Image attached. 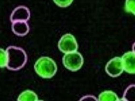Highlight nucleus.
I'll return each mask as SVG.
<instances>
[{
  "label": "nucleus",
  "mask_w": 135,
  "mask_h": 101,
  "mask_svg": "<svg viewBox=\"0 0 135 101\" xmlns=\"http://www.w3.org/2000/svg\"><path fill=\"white\" fill-rule=\"evenodd\" d=\"M123 70L122 59L119 57H115L111 59L105 67L106 73L112 77H117L120 76Z\"/></svg>",
  "instance_id": "obj_5"
},
{
  "label": "nucleus",
  "mask_w": 135,
  "mask_h": 101,
  "mask_svg": "<svg viewBox=\"0 0 135 101\" xmlns=\"http://www.w3.org/2000/svg\"><path fill=\"white\" fill-rule=\"evenodd\" d=\"M34 68L37 74L44 79L53 77L57 71V66L55 61L49 57H42L38 59Z\"/></svg>",
  "instance_id": "obj_2"
},
{
  "label": "nucleus",
  "mask_w": 135,
  "mask_h": 101,
  "mask_svg": "<svg viewBox=\"0 0 135 101\" xmlns=\"http://www.w3.org/2000/svg\"><path fill=\"white\" fill-rule=\"evenodd\" d=\"M7 62L6 67L10 70L17 71L22 69L27 64V55L20 47H8L6 49Z\"/></svg>",
  "instance_id": "obj_1"
},
{
  "label": "nucleus",
  "mask_w": 135,
  "mask_h": 101,
  "mask_svg": "<svg viewBox=\"0 0 135 101\" xmlns=\"http://www.w3.org/2000/svg\"><path fill=\"white\" fill-rule=\"evenodd\" d=\"M124 70L129 74L135 73V53L134 51L125 53L121 58Z\"/></svg>",
  "instance_id": "obj_7"
},
{
  "label": "nucleus",
  "mask_w": 135,
  "mask_h": 101,
  "mask_svg": "<svg viewBox=\"0 0 135 101\" xmlns=\"http://www.w3.org/2000/svg\"><path fill=\"white\" fill-rule=\"evenodd\" d=\"M12 31L18 36L23 37L27 35L30 31V27L27 22L17 21L12 23Z\"/></svg>",
  "instance_id": "obj_8"
},
{
  "label": "nucleus",
  "mask_w": 135,
  "mask_h": 101,
  "mask_svg": "<svg viewBox=\"0 0 135 101\" xmlns=\"http://www.w3.org/2000/svg\"><path fill=\"white\" fill-rule=\"evenodd\" d=\"M74 0H53L54 3L58 7L66 8L69 7Z\"/></svg>",
  "instance_id": "obj_14"
},
{
  "label": "nucleus",
  "mask_w": 135,
  "mask_h": 101,
  "mask_svg": "<svg viewBox=\"0 0 135 101\" xmlns=\"http://www.w3.org/2000/svg\"><path fill=\"white\" fill-rule=\"evenodd\" d=\"M125 10L127 13L135 14V0H126Z\"/></svg>",
  "instance_id": "obj_11"
},
{
  "label": "nucleus",
  "mask_w": 135,
  "mask_h": 101,
  "mask_svg": "<svg viewBox=\"0 0 135 101\" xmlns=\"http://www.w3.org/2000/svg\"><path fill=\"white\" fill-rule=\"evenodd\" d=\"M58 47L62 52L67 53L78 50V45L74 36L67 33L61 37L58 43Z\"/></svg>",
  "instance_id": "obj_4"
},
{
  "label": "nucleus",
  "mask_w": 135,
  "mask_h": 101,
  "mask_svg": "<svg viewBox=\"0 0 135 101\" xmlns=\"http://www.w3.org/2000/svg\"><path fill=\"white\" fill-rule=\"evenodd\" d=\"M98 101H120L118 95L111 90H106L101 92L98 96Z\"/></svg>",
  "instance_id": "obj_10"
},
{
  "label": "nucleus",
  "mask_w": 135,
  "mask_h": 101,
  "mask_svg": "<svg viewBox=\"0 0 135 101\" xmlns=\"http://www.w3.org/2000/svg\"><path fill=\"white\" fill-rule=\"evenodd\" d=\"M17 100L19 101H37L38 97L34 91L31 90H26L22 92L19 95Z\"/></svg>",
  "instance_id": "obj_9"
},
{
  "label": "nucleus",
  "mask_w": 135,
  "mask_h": 101,
  "mask_svg": "<svg viewBox=\"0 0 135 101\" xmlns=\"http://www.w3.org/2000/svg\"><path fill=\"white\" fill-rule=\"evenodd\" d=\"M63 64L68 70L75 72L81 68L84 59L80 53L77 51L65 53L62 59Z\"/></svg>",
  "instance_id": "obj_3"
},
{
  "label": "nucleus",
  "mask_w": 135,
  "mask_h": 101,
  "mask_svg": "<svg viewBox=\"0 0 135 101\" xmlns=\"http://www.w3.org/2000/svg\"><path fill=\"white\" fill-rule=\"evenodd\" d=\"M7 55L6 50H4L2 48H0V67H7Z\"/></svg>",
  "instance_id": "obj_12"
},
{
  "label": "nucleus",
  "mask_w": 135,
  "mask_h": 101,
  "mask_svg": "<svg viewBox=\"0 0 135 101\" xmlns=\"http://www.w3.org/2000/svg\"><path fill=\"white\" fill-rule=\"evenodd\" d=\"M134 88H135V85H131L127 88L126 90H125L124 93V95L123 98L122 100L124 101L126 98H128L127 99V101L129 100V98H132L133 97V95H135V90H134ZM121 100V101H122Z\"/></svg>",
  "instance_id": "obj_13"
},
{
  "label": "nucleus",
  "mask_w": 135,
  "mask_h": 101,
  "mask_svg": "<svg viewBox=\"0 0 135 101\" xmlns=\"http://www.w3.org/2000/svg\"><path fill=\"white\" fill-rule=\"evenodd\" d=\"M31 18V11L24 6L16 7L11 14L10 20L11 23L17 21L27 22Z\"/></svg>",
  "instance_id": "obj_6"
},
{
  "label": "nucleus",
  "mask_w": 135,
  "mask_h": 101,
  "mask_svg": "<svg viewBox=\"0 0 135 101\" xmlns=\"http://www.w3.org/2000/svg\"><path fill=\"white\" fill-rule=\"evenodd\" d=\"M80 101H98L95 97L93 95H87L82 97L80 100Z\"/></svg>",
  "instance_id": "obj_15"
}]
</instances>
